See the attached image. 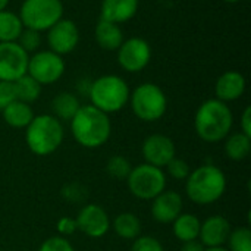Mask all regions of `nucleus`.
Returning <instances> with one entry per match:
<instances>
[{
	"label": "nucleus",
	"mask_w": 251,
	"mask_h": 251,
	"mask_svg": "<svg viewBox=\"0 0 251 251\" xmlns=\"http://www.w3.org/2000/svg\"><path fill=\"white\" fill-rule=\"evenodd\" d=\"M69 124L75 141L90 150L104 146L112 134L109 115L99 110L93 104L81 106Z\"/></svg>",
	"instance_id": "nucleus-1"
},
{
	"label": "nucleus",
	"mask_w": 251,
	"mask_h": 251,
	"mask_svg": "<svg viewBox=\"0 0 251 251\" xmlns=\"http://www.w3.org/2000/svg\"><path fill=\"white\" fill-rule=\"evenodd\" d=\"M234 125L231 107L218 100L209 99L203 101L194 116V128L197 135L206 143H219L225 140Z\"/></svg>",
	"instance_id": "nucleus-2"
},
{
	"label": "nucleus",
	"mask_w": 251,
	"mask_h": 251,
	"mask_svg": "<svg viewBox=\"0 0 251 251\" xmlns=\"http://www.w3.org/2000/svg\"><path fill=\"white\" fill-rule=\"evenodd\" d=\"M226 175L215 165H203L191 171L185 179L187 197L199 204L207 206L216 203L226 191Z\"/></svg>",
	"instance_id": "nucleus-3"
},
{
	"label": "nucleus",
	"mask_w": 251,
	"mask_h": 251,
	"mask_svg": "<svg viewBox=\"0 0 251 251\" xmlns=\"http://www.w3.org/2000/svg\"><path fill=\"white\" fill-rule=\"evenodd\" d=\"M63 125L53 115L43 113L34 116L25 128V143L32 154L44 157L54 153L63 143Z\"/></svg>",
	"instance_id": "nucleus-4"
},
{
	"label": "nucleus",
	"mask_w": 251,
	"mask_h": 251,
	"mask_svg": "<svg viewBox=\"0 0 251 251\" xmlns=\"http://www.w3.org/2000/svg\"><path fill=\"white\" fill-rule=\"evenodd\" d=\"M129 94L131 90L126 81L115 74L101 75L93 79L88 91L90 104L106 115L122 110L129 101Z\"/></svg>",
	"instance_id": "nucleus-5"
},
{
	"label": "nucleus",
	"mask_w": 251,
	"mask_h": 251,
	"mask_svg": "<svg viewBox=\"0 0 251 251\" xmlns=\"http://www.w3.org/2000/svg\"><path fill=\"white\" fill-rule=\"evenodd\" d=\"M134 115L144 122H156L168 110V97L154 82L140 84L131 91L129 101Z\"/></svg>",
	"instance_id": "nucleus-6"
},
{
	"label": "nucleus",
	"mask_w": 251,
	"mask_h": 251,
	"mask_svg": "<svg viewBox=\"0 0 251 251\" xmlns=\"http://www.w3.org/2000/svg\"><path fill=\"white\" fill-rule=\"evenodd\" d=\"M19 18L24 28L46 32L63 18L62 0H24L19 7Z\"/></svg>",
	"instance_id": "nucleus-7"
},
{
	"label": "nucleus",
	"mask_w": 251,
	"mask_h": 251,
	"mask_svg": "<svg viewBox=\"0 0 251 251\" xmlns=\"http://www.w3.org/2000/svg\"><path fill=\"white\" fill-rule=\"evenodd\" d=\"M126 184L134 197L140 200H153L166 190V174L162 168L141 163L131 169Z\"/></svg>",
	"instance_id": "nucleus-8"
},
{
	"label": "nucleus",
	"mask_w": 251,
	"mask_h": 251,
	"mask_svg": "<svg viewBox=\"0 0 251 251\" xmlns=\"http://www.w3.org/2000/svg\"><path fill=\"white\" fill-rule=\"evenodd\" d=\"M66 69L63 56L53 53L51 50H40L29 56L26 74L32 76L41 87L57 82Z\"/></svg>",
	"instance_id": "nucleus-9"
},
{
	"label": "nucleus",
	"mask_w": 251,
	"mask_h": 251,
	"mask_svg": "<svg viewBox=\"0 0 251 251\" xmlns=\"http://www.w3.org/2000/svg\"><path fill=\"white\" fill-rule=\"evenodd\" d=\"M116 60L125 72H141L151 60V46L141 37L126 38L116 50Z\"/></svg>",
	"instance_id": "nucleus-10"
},
{
	"label": "nucleus",
	"mask_w": 251,
	"mask_h": 251,
	"mask_svg": "<svg viewBox=\"0 0 251 251\" xmlns=\"http://www.w3.org/2000/svg\"><path fill=\"white\" fill-rule=\"evenodd\" d=\"M46 32H47L46 40H47L49 50H51L53 53L59 56L72 53L76 49L79 38H81L78 25L72 19H68V18L59 19Z\"/></svg>",
	"instance_id": "nucleus-11"
},
{
	"label": "nucleus",
	"mask_w": 251,
	"mask_h": 251,
	"mask_svg": "<svg viewBox=\"0 0 251 251\" xmlns=\"http://www.w3.org/2000/svg\"><path fill=\"white\" fill-rule=\"evenodd\" d=\"M29 54L16 43H0V81L15 82L26 74Z\"/></svg>",
	"instance_id": "nucleus-12"
},
{
	"label": "nucleus",
	"mask_w": 251,
	"mask_h": 251,
	"mask_svg": "<svg viewBox=\"0 0 251 251\" xmlns=\"http://www.w3.org/2000/svg\"><path fill=\"white\" fill-rule=\"evenodd\" d=\"M78 231L88 238H101L110 229V219L106 210L99 204H85L75 218Z\"/></svg>",
	"instance_id": "nucleus-13"
},
{
	"label": "nucleus",
	"mask_w": 251,
	"mask_h": 251,
	"mask_svg": "<svg viewBox=\"0 0 251 251\" xmlns=\"http://www.w3.org/2000/svg\"><path fill=\"white\" fill-rule=\"evenodd\" d=\"M141 153L146 163L156 168H165L176 156V149L175 143L168 135L151 134L144 140Z\"/></svg>",
	"instance_id": "nucleus-14"
},
{
	"label": "nucleus",
	"mask_w": 251,
	"mask_h": 251,
	"mask_svg": "<svg viewBox=\"0 0 251 251\" xmlns=\"http://www.w3.org/2000/svg\"><path fill=\"white\" fill-rule=\"evenodd\" d=\"M184 209V201L179 193L165 190L151 200V216L159 224H172Z\"/></svg>",
	"instance_id": "nucleus-15"
},
{
	"label": "nucleus",
	"mask_w": 251,
	"mask_h": 251,
	"mask_svg": "<svg viewBox=\"0 0 251 251\" xmlns=\"http://www.w3.org/2000/svg\"><path fill=\"white\" fill-rule=\"evenodd\" d=\"M231 231V224L225 216L213 215L209 216L204 222H201L199 240L206 249L224 247V244L228 241Z\"/></svg>",
	"instance_id": "nucleus-16"
},
{
	"label": "nucleus",
	"mask_w": 251,
	"mask_h": 251,
	"mask_svg": "<svg viewBox=\"0 0 251 251\" xmlns=\"http://www.w3.org/2000/svg\"><path fill=\"white\" fill-rule=\"evenodd\" d=\"M247 87L246 76L238 71H226L224 72L215 84V94L218 100L224 103H231L243 97Z\"/></svg>",
	"instance_id": "nucleus-17"
},
{
	"label": "nucleus",
	"mask_w": 251,
	"mask_h": 251,
	"mask_svg": "<svg viewBox=\"0 0 251 251\" xmlns=\"http://www.w3.org/2000/svg\"><path fill=\"white\" fill-rule=\"evenodd\" d=\"M140 0H101L100 19L125 24L131 21L138 12Z\"/></svg>",
	"instance_id": "nucleus-18"
},
{
	"label": "nucleus",
	"mask_w": 251,
	"mask_h": 251,
	"mask_svg": "<svg viewBox=\"0 0 251 251\" xmlns=\"http://www.w3.org/2000/svg\"><path fill=\"white\" fill-rule=\"evenodd\" d=\"M96 43L107 51H116L119 46L124 43V31L119 24L109 22L104 19H99L94 28Z\"/></svg>",
	"instance_id": "nucleus-19"
},
{
	"label": "nucleus",
	"mask_w": 251,
	"mask_h": 251,
	"mask_svg": "<svg viewBox=\"0 0 251 251\" xmlns=\"http://www.w3.org/2000/svg\"><path fill=\"white\" fill-rule=\"evenodd\" d=\"M1 115H3V121L9 126L16 128V129L26 128L35 116L31 104L19 101V100H13L9 106H6L1 110Z\"/></svg>",
	"instance_id": "nucleus-20"
},
{
	"label": "nucleus",
	"mask_w": 251,
	"mask_h": 251,
	"mask_svg": "<svg viewBox=\"0 0 251 251\" xmlns=\"http://www.w3.org/2000/svg\"><path fill=\"white\" fill-rule=\"evenodd\" d=\"M201 221L191 213H181L174 222H172V231L178 241L188 243L193 240H199Z\"/></svg>",
	"instance_id": "nucleus-21"
},
{
	"label": "nucleus",
	"mask_w": 251,
	"mask_h": 251,
	"mask_svg": "<svg viewBox=\"0 0 251 251\" xmlns=\"http://www.w3.org/2000/svg\"><path fill=\"white\" fill-rule=\"evenodd\" d=\"M51 112L53 116L57 118L60 122L62 121H71L75 113L78 112V109L81 107V103L78 100V97L74 93L69 91H62L59 94H56L51 100Z\"/></svg>",
	"instance_id": "nucleus-22"
},
{
	"label": "nucleus",
	"mask_w": 251,
	"mask_h": 251,
	"mask_svg": "<svg viewBox=\"0 0 251 251\" xmlns=\"http://www.w3.org/2000/svg\"><path fill=\"white\" fill-rule=\"evenodd\" d=\"M225 154L234 162H243L251 151V137L240 132L231 134L225 138Z\"/></svg>",
	"instance_id": "nucleus-23"
},
{
	"label": "nucleus",
	"mask_w": 251,
	"mask_h": 251,
	"mask_svg": "<svg viewBox=\"0 0 251 251\" xmlns=\"http://www.w3.org/2000/svg\"><path fill=\"white\" fill-rule=\"evenodd\" d=\"M113 231L122 240H135L141 234V221L137 215L125 212L115 218L113 221Z\"/></svg>",
	"instance_id": "nucleus-24"
},
{
	"label": "nucleus",
	"mask_w": 251,
	"mask_h": 251,
	"mask_svg": "<svg viewBox=\"0 0 251 251\" xmlns=\"http://www.w3.org/2000/svg\"><path fill=\"white\" fill-rule=\"evenodd\" d=\"M24 25L18 13L12 10H0V43L18 41Z\"/></svg>",
	"instance_id": "nucleus-25"
},
{
	"label": "nucleus",
	"mask_w": 251,
	"mask_h": 251,
	"mask_svg": "<svg viewBox=\"0 0 251 251\" xmlns=\"http://www.w3.org/2000/svg\"><path fill=\"white\" fill-rule=\"evenodd\" d=\"M13 87H15L16 100L28 103V104L34 103L41 94V85L32 76H29L28 74L18 78L13 82Z\"/></svg>",
	"instance_id": "nucleus-26"
},
{
	"label": "nucleus",
	"mask_w": 251,
	"mask_h": 251,
	"mask_svg": "<svg viewBox=\"0 0 251 251\" xmlns=\"http://www.w3.org/2000/svg\"><path fill=\"white\" fill-rule=\"evenodd\" d=\"M131 169H132L131 162L126 157L119 156V154L110 157L106 163V172L109 174V176H112L116 181H122V179L126 181Z\"/></svg>",
	"instance_id": "nucleus-27"
},
{
	"label": "nucleus",
	"mask_w": 251,
	"mask_h": 251,
	"mask_svg": "<svg viewBox=\"0 0 251 251\" xmlns=\"http://www.w3.org/2000/svg\"><path fill=\"white\" fill-rule=\"evenodd\" d=\"M229 251H251V231L247 226H240L231 231L228 241Z\"/></svg>",
	"instance_id": "nucleus-28"
},
{
	"label": "nucleus",
	"mask_w": 251,
	"mask_h": 251,
	"mask_svg": "<svg viewBox=\"0 0 251 251\" xmlns=\"http://www.w3.org/2000/svg\"><path fill=\"white\" fill-rule=\"evenodd\" d=\"M16 43L28 54L29 53H35V51H38V47L41 46V32L29 29V28H24Z\"/></svg>",
	"instance_id": "nucleus-29"
},
{
	"label": "nucleus",
	"mask_w": 251,
	"mask_h": 251,
	"mask_svg": "<svg viewBox=\"0 0 251 251\" xmlns=\"http://www.w3.org/2000/svg\"><path fill=\"white\" fill-rule=\"evenodd\" d=\"M165 168L168 169V174H169L174 179H176V181H185V179L188 178V175L191 174L190 165H188L184 159H179V157H176V156H175Z\"/></svg>",
	"instance_id": "nucleus-30"
},
{
	"label": "nucleus",
	"mask_w": 251,
	"mask_h": 251,
	"mask_svg": "<svg viewBox=\"0 0 251 251\" xmlns=\"http://www.w3.org/2000/svg\"><path fill=\"white\" fill-rule=\"evenodd\" d=\"M131 251H165V249L157 238L151 235H143L134 240Z\"/></svg>",
	"instance_id": "nucleus-31"
},
{
	"label": "nucleus",
	"mask_w": 251,
	"mask_h": 251,
	"mask_svg": "<svg viewBox=\"0 0 251 251\" xmlns=\"http://www.w3.org/2000/svg\"><path fill=\"white\" fill-rule=\"evenodd\" d=\"M38 251H75L74 246L69 243V240H66L65 237L56 235V237H50L47 238L41 246Z\"/></svg>",
	"instance_id": "nucleus-32"
},
{
	"label": "nucleus",
	"mask_w": 251,
	"mask_h": 251,
	"mask_svg": "<svg viewBox=\"0 0 251 251\" xmlns=\"http://www.w3.org/2000/svg\"><path fill=\"white\" fill-rule=\"evenodd\" d=\"M62 196L65 200H68L71 203H81L88 196V193L79 184H69L62 188Z\"/></svg>",
	"instance_id": "nucleus-33"
},
{
	"label": "nucleus",
	"mask_w": 251,
	"mask_h": 251,
	"mask_svg": "<svg viewBox=\"0 0 251 251\" xmlns=\"http://www.w3.org/2000/svg\"><path fill=\"white\" fill-rule=\"evenodd\" d=\"M13 100H16L13 82L0 81V112H1L6 106H9Z\"/></svg>",
	"instance_id": "nucleus-34"
},
{
	"label": "nucleus",
	"mask_w": 251,
	"mask_h": 251,
	"mask_svg": "<svg viewBox=\"0 0 251 251\" xmlns=\"http://www.w3.org/2000/svg\"><path fill=\"white\" fill-rule=\"evenodd\" d=\"M57 232L60 237H71L74 235L76 231H78V226H76V221L75 218H71V216H63L57 221Z\"/></svg>",
	"instance_id": "nucleus-35"
},
{
	"label": "nucleus",
	"mask_w": 251,
	"mask_h": 251,
	"mask_svg": "<svg viewBox=\"0 0 251 251\" xmlns=\"http://www.w3.org/2000/svg\"><path fill=\"white\" fill-rule=\"evenodd\" d=\"M240 125H241V132H243V134H246V135H249V137H251V107L250 106H247V107L244 109V112H243V115H241V122H240Z\"/></svg>",
	"instance_id": "nucleus-36"
},
{
	"label": "nucleus",
	"mask_w": 251,
	"mask_h": 251,
	"mask_svg": "<svg viewBox=\"0 0 251 251\" xmlns=\"http://www.w3.org/2000/svg\"><path fill=\"white\" fill-rule=\"evenodd\" d=\"M206 247L199 241V240H193V241H188V243H182V247L181 251H204Z\"/></svg>",
	"instance_id": "nucleus-37"
},
{
	"label": "nucleus",
	"mask_w": 251,
	"mask_h": 251,
	"mask_svg": "<svg viewBox=\"0 0 251 251\" xmlns=\"http://www.w3.org/2000/svg\"><path fill=\"white\" fill-rule=\"evenodd\" d=\"M10 0H0V10H4L7 9V4H9Z\"/></svg>",
	"instance_id": "nucleus-38"
},
{
	"label": "nucleus",
	"mask_w": 251,
	"mask_h": 251,
	"mask_svg": "<svg viewBox=\"0 0 251 251\" xmlns=\"http://www.w3.org/2000/svg\"><path fill=\"white\" fill-rule=\"evenodd\" d=\"M204 251H229L225 247H212V249H206Z\"/></svg>",
	"instance_id": "nucleus-39"
},
{
	"label": "nucleus",
	"mask_w": 251,
	"mask_h": 251,
	"mask_svg": "<svg viewBox=\"0 0 251 251\" xmlns=\"http://www.w3.org/2000/svg\"><path fill=\"white\" fill-rule=\"evenodd\" d=\"M222 1L229 3V4H234V3H238V1H241V0H222Z\"/></svg>",
	"instance_id": "nucleus-40"
},
{
	"label": "nucleus",
	"mask_w": 251,
	"mask_h": 251,
	"mask_svg": "<svg viewBox=\"0 0 251 251\" xmlns=\"http://www.w3.org/2000/svg\"><path fill=\"white\" fill-rule=\"evenodd\" d=\"M62 1H71V0H62Z\"/></svg>",
	"instance_id": "nucleus-41"
}]
</instances>
